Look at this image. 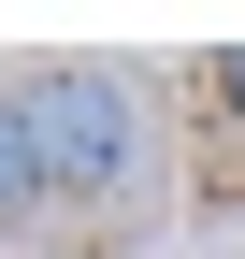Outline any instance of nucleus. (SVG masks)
Here are the masks:
<instances>
[{"instance_id":"obj_2","label":"nucleus","mask_w":245,"mask_h":259,"mask_svg":"<svg viewBox=\"0 0 245 259\" xmlns=\"http://www.w3.org/2000/svg\"><path fill=\"white\" fill-rule=\"evenodd\" d=\"M29 216H58V173H44V115H29V87H0V231H29Z\"/></svg>"},{"instance_id":"obj_3","label":"nucleus","mask_w":245,"mask_h":259,"mask_svg":"<svg viewBox=\"0 0 245 259\" xmlns=\"http://www.w3.org/2000/svg\"><path fill=\"white\" fill-rule=\"evenodd\" d=\"M202 87H217V115L245 130V44H217V72H202Z\"/></svg>"},{"instance_id":"obj_1","label":"nucleus","mask_w":245,"mask_h":259,"mask_svg":"<svg viewBox=\"0 0 245 259\" xmlns=\"http://www.w3.org/2000/svg\"><path fill=\"white\" fill-rule=\"evenodd\" d=\"M29 115H44L58 216H144V202H159V115H144V87H130V72L72 58V72L29 87Z\"/></svg>"}]
</instances>
